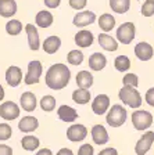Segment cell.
<instances>
[{
  "label": "cell",
  "instance_id": "1",
  "mask_svg": "<svg viewBox=\"0 0 154 155\" xmlns=\"http://www.w3.org/2000/svg\"><path fill=\"white\" fill-rule=\"evenodd\" d=\"M71 81V71L65 64H53L46 72L45 82L46 86L51 90H61L64 89Z\"/></svg>",
  "mask_w": 154,
  "mask_h": 155
},
{
  "label": "cell",
  "instance_id": "2",
  "mask_svg": "<svg viewBox=\"0 0 154 155\" xmlns=\"http://www.w3.org/2000/svg\"><path fill=\"white\" fill-rule=\"evenodd\" d=\"M126 118H128V111L125 107H122L121 104H114L107 111L106 122L111 127H119L126 122Z\"/></svg>",
  "mask_w": 154,
  "mask_h": 155
},
{
  "label": "cell",
  "instance_id": "3",
  "mask_svg": "<svg viewBox=\"0 0 154 155\" xmlns=\"http://www.w3.org/2000/svg\"><path fill=\"white\" fill-rule=\"evenodd\" d=\"M118 98L125 104V105L131 107V108H135V110L140 108L142 103H143L140 93H139L138 89H135V87H125L124 86L118 93Z\"/></svg>",
  "mask_w": 154,
  "mask_h": 155
},
{
  "label": "cell",
  "instance_id": "4",
  "mask_svg": "<svg viewBox=\"0 0 154 155\" xmlns=\"http://www.w3.org/2000/svg\"><path fill=\"white\" fill-rule=\"evenodd\" d=\"M132 125L139 132L147 130L153 125V115L149 111L145 110L133 111V114H132Z\"/></svg>",
  "mask_w": 154,
  "mask_h": 155
},
{
  "label": "cell",
  "instance_id": "5",
  "mask_svg": "<svg viewBox=\"0 0 154 155\" xmlns=\"http://www.w3.org/2000/svg\"><path fill=\"white\" fill-rule=\"evenodd\" d=\"M136 36V26L133 22H124L117 28V42L131 45Z\"/></svg>",
  "mask_w": 154,
  "mask_h": 155
},
{
  "label": "cell",
  "instance_id": "6",
  "mask_svg": "<svg viewBox=\"0 0 154 155\" xmlns=\"http://www.w3.org/2000/svg\"><path fill=\"white\" fill-rule=\"evenodd\" d=\"M43 68H42V62L39 60H33L28 64V71H26V75L24 78V82L25 84L31 86V84H38L39 81H40V76H42Z\"/></svg>",
  "mask_w": 154,
  "mask_h": 155
},
{
  "label": "cell",
  "instance_id": "7",
  "mask_svg": "<svg viewBox=\"0 0 154 155\" xmlns=\"http://www.w3.org/2000/svg\"><path fill=\"white\" fill-rule=\"evenodd\" d=\"M19 114H21L19 105L14 101H4V103L0 104V118H3L4 120L17 119Z\"/></svg>",
  "mask_w": 154,
  "mask_h": 155
},
{
  "label": "cell",
  "instance_id": "8",
  "mask_svg": "<svg viewBox=\"0 0 154 155\" xmlns=\"http://www.w3.org/2000/svg\"><path fill=\"white\" fill-rule=\"evenodd\" d=\"M87 137V127L80 123H72L67 129V139L72 143L84 141Z\"/></svg>",
  "mask_w": 154,
  "mask_h": 155
},
{
  "label": "cell",
  "instance_id": "9",
  "mask_svg": "<svg viewBox=\"0 0 154 155\" xmlns=\"http://www.w3.org/2000/svg\"><path fill=\"white\" fill-rule=\"evenodd\" d=\"M154 144V132H146L142 134V137L135 144V152L136 155H146Z\"/></svg>",
  "mask_w": 154,
  "mask_h": 155
},
{
  "label": "cell",
  "instance_id": "10",
  "mask_svg": "<svg viewBox=\"0 0 154 155\" xmlns=\"http://www.w3.org/2000/svg\"><path fill=\"white\" fill-rule=\"evenodd\" d=\"M110 110V97L107 94H99L92 101V111L96 115H104Z\"/></svg>",
  "mask_w": 154,
  "mask_h": 155
},
{
  "label": "cell",
  "instance_id": "11",
  "mask_svg": "<svg viewBox=\"0 0 154 155\" xmlns=\"http://www.w3.org/2000/svg\"><path fill=\"white\" fill-rule=\"evenodd\" d=\"M94 21H96V14L93 11H79L75 14L72 24L78 28H85V26L92 25Z\"/></svg>",
  "mask_w": 154,
  "mask_h": 155
},
{
  "label": "cell",
  "instance_id": "12",
  "mask_svg": "<svg viewBox=\"0 0 154 155\" xmlns=\"http://www.w3.org/2000/svg\"><path fill=\"white\" fill-rule=\"evenodd\" d=\"M90 134H92V140H93L94 144L97 145H103L107 144L110 140V136L107 129L103 125H94L90 130Z\"/></svg>",
  "mask_w": 154,
  "mask_h": 155
},
{
  "label": "cell",
  "instance_id": "13",
  "mask_svg": "<svg viewBox=\"0 0 154 155\" xmlns=\"http://www.w3.org/2000/svg\"><path fill=\"white\" fill-rule=\"evenodd\" d=\"M154 48L151 47L150 43L147 42H140L135 46V55L140 61H150L153 58Z\"/></svg>",
  "mask_w": 154,
  "mask_h": 155
},
{
  "label": "cell",
  "instance_id": "14",
  "mask_svg": "<svg viewBox=\"0 0 154 155\" xmlns=\"http://www.w3.org/2000/svg\"><path fill=\"white\" fill-rule=\"evenodd\" d=\"M57 116L58 119L63 120V122H67V123H72L75 122V120L79 118V115H78L77 110L75 108H72V107L70 105H60L57 110Z\"/></svg>",
  "mask_w": 154,
  "mask_h": 155
},
{
  "label": "cell",
  "instance_id": "15",
  "mask_svg": "<svg viewBox=\"0 0 154 155\" xmlns=\"http://www.w3.org/2000/svg\"><path fill=\"white\" fill-rule=\"evenodd\" d=\"M25 32L26 36H28V45L29 48L32 51H38L40 48V40H39V32H38V28L32 24H26L25 25Z\"/></svg>",
  "mask_w": 154,
  "mask_h": 155
},
{
  "label": "cell",
  "instance_id": "16",
  "mask_svg": "<svg viewBox=\"0 0 154 155\" xmlns=\"http://www.w3.org/2000/svg\"><path fill=\"white\" fill-rule=\"evenodd\" d=\"M22 81V71L19 67L15 65H11V67L7 68L6 71V82L9 86L11 87H17Z\"/></svg>",
  "mask_w": 154,
  "mask_h": 155
},
{
  "label": "cell",
  "instance_id": "17",
  "mask_svg": "<svg viewBox=\"0 0 154 155\" xmlns=\"http://www.w3.org/2000/svg\"><path fill=\"white\" fill-rule=\"evenodd\" d=\"M74 40H75V45H77L78 47H80V48H87V47H90V46L93 45L94 36H93V33L90 32V31L82 29V31H79V32L75 35Z\"/></svg>",
  "mask_w": 154,
  "mask_h": 155
},
{
  "label": "cell",
  "instance_id": "18",
  "mask_svg": "<svg viewBox=\"0 0 154 155\" xmlns=\"http://www.w3.org/2000/svg\"><path fill=\"white\" fill-rule=\"evenodd\" d=\"M19 105L24 111L26 112H32L36 110V105H38V100H36V96L32 91H25V93L21 94L19 97Z\"/></svg>",
  "mask_w": 154,
  "mask_h": 155
},
{
  "label": "cell",
  "instance_id": "19",
  "mask_svg": "<svg viewBox=\"0 0 154 155\" xmlns=\"http://www.w3.org/2000/svg\"><path fill=\"white\" fill-rule=\"evenodd\" d=\"M38 127H39L38 118L31 116V115H26V116H24V118H21L18 122V129L22 133H32V132H35Z\"/></svg>",
  "mask_w": 154,
  "mask_h": 155
},
{
  "label": "cell",
  "instance_id": "20",
  "mask_svg": "<svg viewBox=\"0 0 154 155\" xmlns=\"http://www.w3.org/2000/svg\"><path fill=\"white\" fill-rule=\"evenodd\" d=\"M61 47V39L56 35H51L45 39V42L42 45V48L47 54H56Z\"/></svg>",
  "mask_w": 154,
  "mask_h": 155
},
{
  "label": "cell",
  "instance_id": "21",
  "mask_svg": "<svg viewBox=\"0 0 154 155\" xmlns=\"http://www.w3.org/2000/svg\"><path fill=\"white\" fill-rule=\"evenodd\" d=\"M106 65H107V58L101 53H93L89 57V68L92 71L100 72L101 69H104Z\"/></svg>",
  "mask_w": 154,
  "mask_h": 155
},
{
  "label": "cell",
  "instance_id": "22",
  "mask_svg": "<svg viewBox=\"0 0 154 155\" xmlns=\"http://www.w3.org/2000/svg\"><path fill=\"white\" fill-rule=\"evenodd\" d=\"M15 14H17L15 0H0V17L11 18Z\"/></svg>",
  "mask_w": 154,
  "mask_h": 155
},
{
  "label": "cell",
  "instance_id": "23",
  "mask_svg": "<svg viewBox=\"0 0 154 155\" xmlns=\"http://www.w3.org/2000/svg\"><path fill=\"white\" fill-rule=\"evenodd\" d=\"M99 45L101 46V48H104L106 51H117L118 50V42L117 39H114L112 36L107 35V33H100L99 35Z\"/></svg>",
  "mask_w": 154,
  "mask_h": 155
},
{
  "label": "cell",
  "instance_id": "24",
  "mask_svg": "<svg viewBox=\"0 0 154 155\" xmlns=\"http://www.w3.org/2000/svg\"><path fill=\"white\" fill-rule=\"evenodd\" d=\"M75 81H77V84L79 89H87L89 90V87H92L94 79H93V75L90 74L89 71H79L77 74Z\"/></svg>",
  "mask_w": 154,
  "mask_h": 155
},
{
  "label": "cell",
  "instance_id": "25",
  "mask_svg": "<svg viewBox=\"0 0 154 155\" xmlns=\"http://www.w3.org/2000/svg\"><path fill=\"white\" fill-rule=\"evenodd\" d=\"M35 24L39 28H43V29L49 28V26H51V24H53V14H51L50 11H46V10L39 11L35 17Z\"/></svg>",
  "mask_w": 154,
  "mask_h": 155
},
{
  "label": "cell",
  "instance_id": "26",
  "mask_svg": "<svg viewBox=\"0 0 154 155\" xmlns=\"http://www.w3.org/2000/svg\"><path fill=\"white\" fill-rule=\"evenodd\" d=\"M115 26V18L108 13H104L99 17V28L103 32H111Z\"/></svg>",
  "mask_w": 154,
  "mask_h": 155
},
{
  "label": "cell",
  "instance_id": "27",
  "mask_svg": "<svg viewBox=\"0 0 154 155\" xmlns=\"http://www.w3.org/2000/svg\"><path fill=\"white\" fill-rule=\"evenodd\" d=\"M92 100V94L87 89H77L72 91V101L79 105H85Z\"/></svg>",
  "mask_w": 154,
  "mask_h": 155
},
{
  "label": "cell",
  "instance_id": "28",
  "mask_svg": "<svg viewBox=\"0 0 154 155\" xmlns=\"http://www.w3.org/2000/svg\"><path fill=\"white\" fill-rule=\"evenodd\" d=\"M21 145H22V148L25 151H35V150L39 148V145H40V140L36 136L26 134L21 140Z\"/></svg>",
  "mask_w": 154,
  "mask_h": 155
},
{
  "label": "cell",
  "instance_id": "29",
  "mask_svg": "<svg viewBox=\"0 0 154 155\" xmlns=\"http://www.w3.org/2000/svg\"><path fill=\"white\" fill-rule=\"evenodd\" d=\"M110 7L114 13L125 14L131 7V0H110Z\"/></svg>",
  "mask_w": 154,
  "mask_h": 155
},
{
  "label": "cell",
  "instance_id": "30",
  "mask_svg": "<svg viewBox=\"0 0 154 155\" xmlns=\"http://www.w3.org/2000/svg\"><path fill=\"white\" fill-rule=\"evenodd\" d=\"M6 32L10 36H17L22 32V22L18 19H10L6 24Z\"/></svg>",
  "mask_w": 154,
  "mask_h": 155
},
{
  "label": "cell",
  "instance_id": "31",
  "mask_svg": "<svg viewBox=\"0 0 154 155\" xmlns=\"http://www.w3.org/2000/svg\"><path fill=\"white\" fill-rule=\"evenodd\" d=\"M56 98L53 96H50V94H46V96H43L42 98H40V103H39V105H40V108H42L45 112H51V111H54L56 108Z\"/></svg>",
  "mask_w": 154,
  "mask_h": 155
},
{
  "label": "cell",
  "instance_id": "32",
  "mask_svg": "<svg viewBox=\"0 0 154 155\" xmlns=\"http://www.w3.org/2000/svg\"><path fill=\"white\" fill-rule=\"evenodd\" d=\"M114 67L118 72H126L131 68V60L126 55H118L114 61Z\"/></svg>",
  "mask_w": 154,
  "mask_h": 155
},
{
  "label": "cell",
  "instance_id": "33",
  "mask_svg": "<svg viewBox=\"0 0 154 155\" xmlns=\"http://www.w3.org/2000/svg\"><path fill=\"white\" fill-rule=\"evenodd\" d=\"M84 53L80 50H71L67 55V61L71 65H80L84 62Z\"/></svg>",
  "mask_w": 154,
  "mask_h": 155
},
{
  "label": "cell",
  "instance_id": "34",
  "mask_svg": "<svg viewBox=\"0 0 154 155\" xmlns=\"http://www.w3.org/2000/svg\"><path fill=\"white\" fill-rule=\"evenodd\" d=\"M122 84L125 87H138L139 84V78L136 74H126L122 78Z\"/></svg>",
  "mask_w": 154,
  "mask_h": 155
},
{
  "label": "cell",
  "instance_id": "35",
  "mask_svg": "<svg viewBox=\"0 0 154 155\" xmlns=\"http://www.w3.org/2000/svg\"><path fill=\"white\" fill-rule=\"evenodd\" d=\"M13 129L9 123H0V141H6L11 137Z\"/></svg>",
  "mask_w": 154,
  "mask_h": 155
},
{
  "label": "cell",
  "instance_id": "36",
  "mask_svg": "<svg viewBox=\"0 0 154 155\" xmlns=\"http://www.w3.org/2000/svg\"><path fill=\"white\" fill-rule=\"evenodd\" d=\"M140 10H142V15L143 17H153L154 15V0H146Z\"/></svg>",
  "mask_w": 154,
  "mask_h": 155
},
{
  "label": "cell",
  "instance_id": "37",
  "mask_svg": "<svg viewBox=\"0 0 154 155\" xmlns=\"http://www.w3.org/2000/svg\"><path fill=\"white\" fill-rule=\"evenodd\" d=\"M78 155H94V148L92 144H82L78 150Z\"/></svg>",
  "mask_w": 154,
  "mask_h": 155
},
{
  "label": "cell",
  "instance_id": "38",
  "mask_svg": "<svg viewBox=\"0 0 154 155\" xmlns=\"http://www.w3.org/2000/svg\"><path fill=\"white\" fill-rule=\"evenodd\" d=\"M68 3H70V7L74 10H84L87 4V0H68Z\"/></svg>",
  "mask_w": 154,
  "mask_h": 155
},
{
  "label": "cell",
  "instance_id": "39",
  "mask_svg": "<svg viewBox=\"0 0 154 155\" xmlns=\"http://www.w3.org/2000/svg\"><path fill=\"white\" fill-rule=\"evenodd\" d=\"M145 100L150 107H154V87H150L145 94Z\"/></svg>",
  "mask_w": 154,
  "mask_h": 155
},
{
  "label": "cell",
  "instance_id": "40",
  "mask_svg": "<svg viewBox=\"0 0 154 155\" xmlns=\"http://www.w3.org/2000/svg\"><path fill=\"white\" fill-rule=\"evenodd\" d=\"M0 155H13V148L10 145L0 144Z\"/></svg>",
  "mask_w": 154,
  "mask_h": 155
},
{
  "label": "cell",
  "instance_id": "41",
  "mask_svg": "<svg viewBox=\"0 0 154 155\" xmlns=\"http://www.w3.org/2000/svg\"><path fill=\"white\" fill-rule=\"evenodd\" d=\"M43 2L47 8H57L61 3V0H43Z\"/></svg>",
  "mask_w": 154,
  "mask_h": 155
},
{
  "label": "cell",
  "instance_id": "42",
  "mask_svg": "<svg viewBox=\"0 0 154 155\" xmlns=\"http://www.w3.org/2000/svg\"><path fill=\"white\" fill-rule=\"evenodd\" d=\"M97 155H118V151H117L114 147H108V148L101 150Z\"/></svg>",
  "mask_w": 154,
  "mask_h": 155
},
{
  "label": "cell",
  "instance_id": "43",
  "mask_svg": "<svg viewBox=\"0 0 154 155\" xmlns=\"http://www.w3.org/2000/svg\"><path fill=\"white\" fill-rule=\"evenodd\" d=\"M56 155H74V152H72L71 148H67V147H65V148H61Z\"/></svg>",
  "mask_w": 154,
  "mask_h": 155
},
{
  "label": "cell",
  "instance_id": "44",
  "mask_svg": "<svg viewBox=\"0 0 154 155\" xmlns=\"http://www.w3.org/2000/svg\"><path fill=\"white\" fill-rule=\"evenodd\" d=\"M36 155H53V152H51V150H49V148H40L38 152H36Z\"/></svg>",
  "mask_w": 154,
  "mask_h": 155
},
{
  "label": "cell",
  "instance_id": "45",
  "mask_svg": "<svg viewBox=\"0 0 154 155\" xmlns=\"http://www.w3.org/2000/svg\"><path fill=\"white\" fill-rule=\"evenodd\" d=\"M4 96H6V93H4V89H3V86L0 84V101L4 100Z\"/></svg>",
  "mask_w": 154,
  "mask_h": 155
},
{
  "label": "cell",
  "instance_id": "46",
  "mask_svg": "<svg viewBox=\"0 0 154 155\" xmlns=\"http://www.w3.org/2000/svg\"><path fill=\"white\" fill-rule=\"evenodd\" d=\"M138 2H140V0H138Z\"/></svg>",
  "mask_w": 154,
  "mask_h": 155
}]
</instances>
